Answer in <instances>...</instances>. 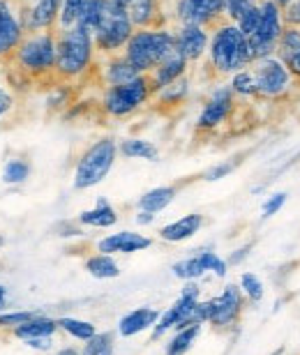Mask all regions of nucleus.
Masks as SVG:
<instances>
[{
	"instance_id": "473e14b6",
	"label": "nucleus",
	"mask_w": 300,
	"mask_h": 355,
	"mask_svg": "<svg viewBox=\"0 0 300 355\" xmlns=\"http://www.w3.org/2000/svg\"><path fill=\"white\" fill-rule=\"evenodd\" d=\"M171 272H174L176 279H181V282H199L201 277L208 275L206 268L201 266V259H199L197 252H192L190 257L176 261V263L171 266Z\"/></svg>"
},
{
	"instance_id": "5fc2aeb1",
	"label": "nucleus",
	"mask_w": 300,
	"mask_h": 355,
	"mask_svg": "<svg viewBox=\"0 0 300 355\" xmlns=\"http://www.w3.org/2000/svg\"><path fill=\"white\" fill-rule=\"evenodd\" d=\"M24 5H33V3H38V0H21Z\"/></svg>"
},
{
	"instance_id": "4c0bfd02",
	"label": "nucleus",
	"mask_w": 300,
	"mask_h": 355,
	"mask_svg": "<svg viewBox=\"0 0 300 355\" xmlns=\"http://www.w3.org/2000/svg\"><path fill=\"white\" fill-rule=\"evenodd\" d=\"M111 349H116V335L106 330V332H97L95 337H90L88 342H83L78 351H81V355H102Z\"/></svg>"
},
{
	"instance_id": "7ed1b4c3",
	"label": "nucleus",
	"mask_w": 300,
	"mask_h": 355,
	"mask_svg": "<svg viewBox=\"0 0 300 355\" xmlns=\"http://www.w3.org/2000/svg\"><path fill=\"white\" fill-rule=\"evenodd\" d=\"M176 49V33L174 28H141L134 31L130 42H127L123 55L130 60V65L139 74H150L167 55Z\"/></svg>"
},
{
	"instance_id": "dca6fc26",
	"label": "nucleus",
	"mask_w": 300,
	"mask_h": 355,
	"mask_svg": "<svg viewBox=\"0 0 300 355\" xmlns=\"http://www.w3.org/2000/svg\"><path fill=\"white\" fill-rule=\"evenodd\" d=\"M153 247V238L146 236V233L139 231H118V233H109V236L99 238L95 250L111 254V257H130V254L144 252Z\"/></svg>"
},
{
	"instance_id": "ea45409f",
	"label": "nucleus",
	"mask_w": 300,
	"mask_h": 355,
	"mask_svg": "<svg viewBox=\"0 0 300 355\" xmlns=\"http://www.w3.org/2000/svg\"><path fill=\"white\" fill-rule=\"evenodd\" d=\"M38 314V311L33 309H7L0 314V330H17L19 325H24L26 321H31V318Z\"/></svg>"
},
{
	"instance_id": "2eb2a0df",
	"label": "nucleus",
	"mask_w": 300,
	"mask_h": 355,
	"mask_svg": "<svg viewBox=\"0 0 300 355\" xmlns=\"http://www.w3.org/2000/svg\"><path fill=\"white\" fill-rule=\"evenodd\" d=\"M60 7H62V0H38V3L24 7V10H21V24H24V31L28 35L56 31V28H58Z\"/></svg>"
},
{
	"instance_id": "49530a36",
	"label": "nucleus",
	"mask_w": 300,
	"mask_h": 355,
	"mask_svg": "<svg viewBox=\"0 0 300 355\" xmlns=\"http://www.w3.org/2000/svg\"><path fill=\"white\" fill-rule=\"evenodd\" d=\"M31 351L38 353H49L53 349V337H42V339H31V342H24Z\"/></svg>"
},
{
	"instance_id": "13d9d810",
	"label": "nucleus",
	"mask_w": 300,
	"mask_h": 355,
	"mask_svg": "<svg viewBox=\"0 0 300 355\" xmlns=\"http://www.w3.org/2000/svg\"><path fill=\"white\" fill-rule=\"evenodd\" d=\"M0 245H3V238H0Z\"/></svg>"
},
{
	"instance_id": "c756f323",
	"label": "nucleus",
	"mask_w": 300,
	"mask_h": 355,
	"mask_svg": "<svg viewBox=\"0 0 300 355\" xmlns=\"http://www.w3.org/2000/svg\"><path fill=\"white\" fill-rule=\"evenodd\" d=\"M203 325H188V328L174 330V335L169 337V342L164 344V355H188L194 349L197 339L201 337Z\"/></svg>"
},
{
	"instance_id": "e433bc0d",
	"label": "nucleus",
	"mask_w": 300,
	"mask_h": 355,
	"mask_svg": "<svg viewBox=\"0 0 300 355\" xmlns=\"http://www.w3.org/2000/svg\"><path fill=\"white\" fill-rule=\"evenodd\" d=\"M85 3H88V0H62L60 17H58V28H56V33L74 28L78 24V19H81V12H83Z\"/></svg>"
},
{
	"instance_id": "412c9836",
	"label": "nucleus",
	"mask_w": 300,
	"mask_h": 355,
	"mask_svg": "<svg viewBox=\"0 0 300 355\" xmlns=\"http://www.w3.org/2000/svg\"><path fill=\"white\" fill-rule=\"evenodd\" d=\"M275 55L282 60V65L289 69L296 83H300V28L296 26L284 28L282 37L277 42Z\"/></svg>"
},
{
	"instance_id": "f8f14e48",
	"label": "nucleus",
	"mask_w": 300,
	"mask_h": 355,
	"mask_svg": "<svg viewBox=\"0 0 300 355\" xmlns=\"http://www.w3.org/2000/svg\"><path fill=\"white\" fill-rule=\"evenodd\" d=\"M245 304L247 300L242 295V291L238 288V284H226L222 293L208 297V311H210L208 325H212L219 332L233 330L240 323Z\"/></svg>"
},
{
	"instance_id": "aec40b11",
	"label": "nucleus",
	"mask_w": 300,
	"mask_h": 355,
	"mask_svg": "<svg viewBox=\"0 0 300 355\" xmlns=\"http://www.w3.org/2000/svg\"><path fill=\"white\" fill-rule=\"evenodd\" d=\"M188 74H190V62L174 49V51H171L167 58H164L160 65L148 74V79H150L153 90L157 92V90L171 86L174 81L183 79V76H188Z\"/></svg>"
},
{
	"instance_id": "39448f33",
	"label": "nucleus",
	"mask_w": 300,
	"mask_h": 355,
	"mask_svg": "<svg viewBox=\"0 0 300 355\" xmlns=\"http://www.w3.org/2000/svg\"><path fill=\"white\" fill-rule=\"evenodd\" d=\"M116 159H118V141L116 139L99 137L97 141H92L76 159L74 175H72L74 189L85 191V189L97 187L99 182H104L106 175L111 173V168L116 166Z\"/></svg>"
},
{
	"instance_id": "8fccbe9b",
	"label": "nucleus",
	"mask_w": 300,
	"mask_h": 355,
	"mask_svg": "<svg viewBox=\"0 0 300 355\" xmlns=\"http://www.w3.org/2000/svg\"><path fill=\"white\" fill-rule=\"evenodd\" d=\"M7 297H10V288L5 284H0V314L7 311Z\"/></svg>"
},
{
	"instance_id": "58836bf2",
	"label": "nucleus",
	"mask_w": 300,
	"mask_h": 355,
	"mask_svg": "<svg viewBox=\"0 0 300 355\" xmlns=\"http://www.w3.org/2000/svg\"><path fill=\"white\" fill-rule=\"evenodd\" d=\"M3 182L5 184H24L31 178V164L26 159H10L3 166Z\"/></svg>"
},
{
	"instance_id": "f257e3e1",
	"label": "nucleus",
	"mask_w": 300,
	"mask_h": 355,
	"mask_svg": "<svg viewBox=\"0 0 300 355\" xmlns=\"http://www.w3.org/2000/svg\"><path fill=\"white\" fill-rule=\"evenodd\" d=\"M208 67L215 76H231L240 69L252 65V51L249 40L233 21L222 19L210 28V44H208Z\"/></svg>"
},
{
	"instance_id": "6ab92c4d",
	"label": "nucleus",
	"mask_w": 300,
	"mask_h": 355,
	"mask_svg": "<svg viewBox=\"0 0 300 355\" xmlns=\"http://www.w3.org/2000/svg\"><path fill=\"white\" fill-rule=\"evenodd\" d=\"M160 314H162V311L155 309V307H150V304L137 307V309L127 311L125 316H120L116 332H118L120 337H125V339L144 335V332H150V330L155 328V323L160 321Z\"/></svg>"
},
{
	"instance_id": "b1692460",
	"label": "nucleus",
	"mask_w": 300,
	"mask_h": 355,
	"mask_svg": "<svg viewBox=\"0 0 300 355\" xmlns=\"http://www.w3.org/2000/svg\"><path fill=\"white\" fill-rule=\"evenodd\" d=\"M162 3L160 0H134L130 5V21L134 26V31H141V28H160L167 26L164 24V14H162Z\"/></svg>"
},
{
	"instance_id": "37998d69",
	"label": "nucleus",
	"mask_w": 300,
	"mask_h": 355,
	"mask_svg": "<svg viewBox=\"0 0 300 355\" xmlns=\"http://www.w3.org/2000/svg\"><path fill=\"white\" fill-rule=\"evenodd\" d=\"M233 24L245 33V37H249V35L256 31V26H259V3H254L249 10L242 12L238 17V21H233Z\"/></svg>"
},
{
	"instance_id": "864d4df0",
	"label": "nucleus",
	"mask_w": 300,
	"mask_h": 355,
	"mask_svg": "<svg viewBox=\"0 0 300 355\" xmlns=\"http://www.w3.org/2000/svg\"><path fill=\"white\" fill-rule=\"evenodd\" d=\"M273 3H277V5H280L282 10H284V7H287V5H291V3H294V0H273Z\"/></svg>"
},
{
	"instance_id": "7c9ffc66",
	"label": "nucleus",
	"mask_w": 300,
	"mask_h": 355,
	"mask_svg": "<svg viewBox=\"0 0 300 355\" xmlns=\"http://www.w3.org/2000/svg\"><path fill=\"white\" fill-rule=\"evenodd\" d=\"M228 88H231L233 97L240 99V102H252V99H259V88H256V79H254V72L252 67L247 69H240L228 76Z\"/></svg>"
},
{
	"instance_id": "c03bdc74",
	"label": "nucleus",
	"mask_w": 300,
	"mask_h": 355,
	"mask_svg": "<svg viewBox=\"0 0 300 355\" xmlns=\"http://www.w3.org/2000/svg\"><path fill=\"white\" fill-rule=\"evenodd\" d=\"M252 250H254V243H245V245L235 247V250L226 257L228 268H231V266H242V263H245V261L249 259V254H252Z\"/></svg>"
},
{
	"instance_id": "f3484780",
	"label": "nucleus",
	"mask_w": 300,
	"mask_h": 355,
	"mask_svg": "<svg viewBox=\"0 0 300 355\" xmlns=\"http://www.w3.org/2000/svg\"><path fill=\"white\" fill-rule=\"evenodd\" d=\"M26 31L21 24V17L14 12L10 0H0V60L12 58L17 46L24 42Z\"/></svg>"
},
{
	"instance_id": "72a5a7b5",
	"label": "nucleus",
	"mask_w": 300,
	"mask_h": 355,
	"mask_svg": "<svg viewBox=\"0 0 300 355\" xmlns=\"http://www.w3.org/2000/svg\"><path fill=\"white\" fill-rule=\"evenodd\" d=\"M106 10H109V0H88L76 26L83 28V31H88L92 35L99 28V24H102Z\"/></svg>"
},
{
	"instance_id": "79ce46f5",
	"label": "nucleus",
	"mask_w": 300,
	"mask_h": 355,
	"mask_svg": "<svg viewBox=\"0 0 300 355\" xmlns=\"http://www.w3.org/2000/svg\"><path fill=\"white\" fill-rule=\"evenodd\" d=\"M287 198H289L287 191H273V194H268L266 201H263V205H261V219L275 217L277 212L287 205Z\"/></svg>"
},
{
	"instance_id": "9b49d317",
	"label": "nucleus",
	"mask_w": 300,
	"mask_h": 355,
	"mask_svg": "<svg viewBox=\"0 0 300 355\" xmlns=\"http://www.w3.org/2000/svg\"><path fill=\"white\" fill-rule=\"evenodd\" d=\"M235 106H238V99L233 97L228 83H215L197 116V132H217L219 127H224L231 120Z\"/></svg>"
},
{
	"instance_id": "3c124183",
	"label": "nucleus",
	"mask_w": 300,
	"mask_h": 355,
	"mask_svg": "<svg viewBox=\"0 0 300 355\" xmlns=\"http://www.w3.org/2000/svg\"><path fill=\"white\" fill-rule=\"evenodd\" d=\"M51 355H81V351H78L76 346H62V349H58Z\"/></svg>"
},
{
	"instance_id": "6e6d98bb",
	"label": "nucleus",
	"mask_w": 300,
	"mask_h": 355,
	"mask_svg": "<svg viewBox=\"0 0 300 355\" xmlns=\"http://www.w3.org/2000/svg\"><path fill=\"white\" fill-rule=\"evenodd\" d=\"M102 355H116V349H111V351H106V353H102Z\"/></svg>"
},
{
	"instance_id": "09e8293b",
	"label": "nucleus",
	"mask_w": 300,
	"mask_h": 355,
	"mask_svg": "<svg viewBox=\"0 0 300 355\" xmlns=\"http://www.w3.org/2000/svg\"><path fill=\"white\" fill-rule=\"evenodd\" d=\"M155 217L153 212H146V210H137V215H134V222L139 226H153L155 224Z\"/></svg>"
},
{
	"instance_id": "2f4dec72",
	"label": "nucleus",
	"mask_w": 300,
	"mask_h": 355,
	"mask_svg": "<svg viewBox=\"0 0 300 355\" xmlns=\"http://www.w3.org/2000/svg\"><path fill=\"white\" fill-rule=\"evenodd\" d=\"M58 330L65 332L67 337H72L81 344L97 335L95 323L85 321V318H76V316H60L58 318Z\"/></svg>"
},
{
	"instance_id": "a18cd8bd",
	"label": "nucleus",
	"mask_w": 300,
	"mask_h": 355,
	"mask_svg": "<svg viewBox=\"0 0 300 355\" xmlns=\"http://www.w3.org/2000/svg\"><path fill=\"white\" fill-rule=\"evenodd\" d=\"M284 21H287V26L300 28V0H294L291 5L284 7Z\"/></svg>"
},
{
	"instance_id": "f03ea898",
	"label": "nucleus",
	"mask_w": 300,
	"mask_h": 355,
	"mask_svg": "<svg viewBox=\"0 0 300 355\" xmlns=\"http://www.w3.org/2000/svg\"><path fill=\"white\" fill-rule=\"evenodd\" d=\"M58 53H56V72L53 76L62 83L78 81L88 76L95 67L97 49L95 40L83 28H69V31H58Z\"/></svg>"
},
{
	"instance_id": "6e6552de",
	"label": "nucleus",
	"mask_w": 300,
	"mask_h": 355,
	"mask_svg": "<svg viewBox=\"0 0 300 355\" xmlns=\"http://www.w3.org/2000/svg\"><path fill=\"white\" fill-rule=\"evenodd\" d=\"M249 67L254 72L256 88H259V99H263V102H282V99L291 97V92L298 86L291 72L282 65V60L275 53L252 60Z\"/></svg>"
},
{
	"instance_id": "bb28decb",
	"label": "nucleus",
	"mask_w": 300,
	"mask_h": 355,
	"mask_svg": "<svg viewBox=\"0 0 300 355\" xmlns=\"http://www.w3.org/2000/svg\"><path fill=\"white\" fill-rule=\"evenodd\" d=\"M118 155L125 159L160 162V148L144 137H127L123 141H118Z\"/></svg>"
},
{
	"instance_id": "a19ab883",
	"label": "nucleus",
	"mask_w": 300,
	"mask_h": 355,
	"mask_svg": "<svg viewBox=\"0 0 300 355\" xmlns=\"http://www.w3.org/2000/svg\"><path fill=\"white\" fill-rule=\"evenodd\" d=\"M238 164L240 162L238 159H224V162H217V164H212V166H208L203 171V175H201V180H206V182H217V180H224V178H228L231 175L235 168H238Z\"/></svg>"
},
{
	"instance_id": "de8ad7c7",
	"label": "nucleus",
	"mask_w": 300,
	"mask_h": 355,
	"mask_svg": "<svg viewBox=\"0 0 300 355\" xmlns=\"http://www.w3.org/2000/svg\"><path fill=\"white\" fill-rule=\"evenodd\" d=\"M14 109V97L7 88H0V118H5L7 113Z\"/></svg>"
},
{
	"instance_id": "a211bd4d",
	"label": "nucleus",
	"mask_w": 300,
	"mask_h": 355,
	"mask_svg": "<svg viewBox=\"0 0 300 355\" xmlns=\"http://www.w3.org/2000/svg\"><path fill=\"white\" fill-rule=\"evenodd\" d=\"M206 224V217L201 212H190V215H183L174 219V222L164 224L157 236H160L162 243H169V245H181L185 240H192L197 236L199 231L203 229Z\"/></svg>"
},
{
	"instance_id": "a878e982",
	"label": "nucleus",
	"mask_w": 300,
	"mask_h": 355,
	"mask_svg": "<svg viewBox=\"0 0 300 355\" xmlns=\"http://www.w3.org/2000/svg\"><path fill=\"white\" fill-rule=\"evenodd\" d=\"M176 196H178L176 184H160V187L148 189L139 196L137 210H146V212H153V215H160V212H164L176 201Z\"/></svg>"
},
{
	"instance_id": "603ef678",
	"label": "nucleus",
	"mask_w": 300,
	"mask_h": 355,
	"mask_svg": "<svg viewBox=\"0 0 300 355\" xmlns=\"http://www.w3.org/2000/svg\"><path fill=\"white\" fill-rule=\"evenodd\" d=\"M109 3L113 7H118V10H130V5L134 3V0H109Z\"/></svg>"
},
{
	"instance_id": "0eeeda50",
	"label": "nucleus",
	"mask_w": 300,
	"mask_h": 355,
	"mask_svg": "<svg viewBox=\"0 0 300 355\" xmlns=\"http://www.w3.org/2000/svg\"><path fill=\"white\" fill-rule=\"evenodd\" d=\"M199 300H201V284L199 282H185L181 288V295L171 302V307H167L160 314V321L155 323V328L150 330V339L153 342H160L174 330L188 328V325H194V309ZM199 325V323H197Z\"/></svg>"
},
{
	"instance_id": "4d7b16f0",
	"label": "nucleus",
	"mask_w": 300,
	"mask_h": 355,
	"mask_svg": "<svg viewBox=\"0 0 300 355\" xmlns=\"http://www.w3.org/2000/svg\"><path fill=\"white\" fill-rule=\"evenodd\" d=\"M282 353H284V349H277V351H275L273 355H282Z\"/></svg>"
},
{
	"instance_id": "9d476101",
	"label": "nucleus",
	"mask_w": 300,
	"mask_h": 355,
	"mask_svg": "<svg viewBox=\"0 0 300 355\" xmlns=\"http://www.w3.org/2000/svg\"><path fill=\"white\" fill-rule=\"evenodd\" d=\"M134 33V26L130 21V14L127 10H118L109 3V10H106L102 24L95 33H92V40H95V49L97 53L102 55H116L123 53L127 42H130Z\"/></svg>"
},
{
	"instance_id": "5701e85b",
	"label": "nucleus",
	"mask_w": 300,
	"mask_h": 355,
	"mask_svg": "<svg viewBox=\"0 0 300 355\" xmlns=\"http://www.w3.org/2000/svg\"><path fill=\"white\" fill-rule=\"evenodd\" d=\"M118 210L109 203V198L99 196L90 210H83L76 215V224L85 226V229H113L118 224Z\"/></svg>"
},
{
	"instance_id": "4468645a",
	"label": "nucleus",
	"mask_w": 300,
	"mask_h": 355,
	"mask_svg": "<svg viewBox=\"0 0 300 355\" xmlns=\"http://www.w3.org/2000/svg\"><path fill=\"white\" fill-rule=\"evenodd\" d=\"M176 51L183 55L190 65L201 62L208 55L210 28L203 26H176Z\"/></svg>"
},
{
	"instance_id": "20e7f679",
	"label": "nucleus",
	"mask_w": 300,
	"mask_h": 355,
	"mask_svg": "<svg viewBox=\"0 0 300 355\" xmlns=\"http://www.w3.org/2000/svg\"><path fill=\"white\" fill-rule=\"evenodd\" d=\"M56 53H58V35L56 31L31 33L12 53L14 65L21 74L33 79H44L56 72Z\"/></svg>"
},
{
	"instance_id": "423d86ee",
	"label": "nucleus",
	"mask_w": 300,
	"mask_h": 355,
	"mask_svg": "<svg viewBox=\"0 0 300 355\" xmlns=\"http://www.w3.org/2000/svg\"><path fill=\"white\" fill-rule=\"evenodd\" d=\"M155 90L150 86V79L146 74H139L137 79L123 83V86H109L104 88L102 99H99V109L106 118L125 120L146 109L153 99Z\"/></svg>"
},
{
	"instance_id": "f704fd0d",
	"label": "nucleus",
	"mask_w": 300,
	"mask_h": 355,
	"mask_svg": "<svg viewBox=\"0 0 300 355\" xmlns=\"http://www.w3.org/2000/svg\"><path fill=\"white\" fill-rule=\"evenodd\" d=\"M238 288L242 291V295H245L247 302H261L263 295H266V284L256 272H242L240 279H238Z\"/></svg>"
},
{
	"instance_id": "cd10ccee",
	"label": "nucleus",
	"mask_w": 300,
	"mask_h": 355,
	"mask_svg": "<svg viewBox=\"0 0 300 355\" xmlns=\"http://www.w3.org/2000/svg\"><path fill=\"white\" fill-rule=\"evenodd\" d=\"M83 270L90 277H95V279H116V277H120V263L116 261V257L104 252H95L90 257H85Z\"/></svg>"
},
{
	"instance_id": "ddd939ff",
	"label": "nucleus",
	"mask_w": 300,
	"mask_h": 355,
	"mask_svg": "<svg viewBox=\"0 0 300 355\" xmlns=\"http://www.w3.org/2000/svg\"><path fill=\"white\" fill-rule=\"evenodd\" d=\"M226 0H174L176 26L212 28L224 19Z\"/></svg>"
},
{
	"instance_id": "393cba45",
	"label": "nucleus",
	"mask_w": 300,
	"mask_h": 355,
	"mask_svg": "<svg viewBox=\"0 0 300 355\" xmlns=\"http://www.w3.org/2000/svg\"><path fill=\"white\" fill-rule=\"evenodd\" d=\"M58 332V318H51L47 314H35L31 321L19 325L17 330H12V335L19 342H31V339H42V337H56Z\"/></svg>"
},
{
	"instance_id": "c9c22d12",
	"label": "nucleus",
	"mask_w": 300,
	"mask_h": 355,
	"mask_svg": "<svg viewBox=\"0 0 300 355\" xmlns=\"http://www.w3.org/2000/svg\"><path fill=\"white\" fill-rule=\"evenodd\" d=\"M199 254V259H201V266L206 268V272L215 275L217 279H224L228 275V263L226 259H222L219 254L212 250V247H201V250H194Z\"/></svg>"
},
{
	"instance_id": "4be33fe9",
	"label": "nucleus",
	"mask_w": 300,
	"mask_h": 355,
	"mask_svg": "<svg viewBox=\"0 0 300 355\" xmlns=\"http://www.w3.org/2000/svg\"><path fill=\"white\" fill-rule=\"evenodd\" d=\"M139 72L130 65V60L123 53L104 55L102 65H99V79H102L104 88L109 86H123V83L137 79Z\"/></svg>"
},
{
	"instance_id": "c85d7f7f",
	"label": "nucleus",
	"mask_w": 300,
	"mask_h": 355,
	"mask_svg": "<svg viewBox=\"0 0 300 355\" xmlns=\"http://www.w3.org/2000/svg\"><path fill=\"white\" fill-rule=\"evenodd\" d=\"M190 92H192V81H190V74H188V76H183V79L174 81L171 86L157 90L153 95V99L157 102V106H162V109H176V106L188 102Z\"/></svg>"
},
{
	"instance_id": "1a4fd4ad",
	"label": "nucleus",
	"mask_w": 300,
	"mask_h": 355,
	"mask_svg": "<svg viewBox=\"0 0 300 355\" xmlns=\"http://www.w3.org/2000/svg\"><path fill=\"white\" fill-rule=\"evenodd\" d=\"M287 21H284V10L273 0H259V26L249 35V51L252 58H266L273 55L280 42Z\"/></svg>"
}]
</instances>
